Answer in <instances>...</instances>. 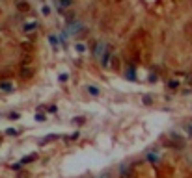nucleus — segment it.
Wrapping results in <instances>:
<instances>
[{"instance_id": "1", "label": "nucleus", "mask_w": 192, "mask_h": 178, "mask_svg": "<svg viewBox=\"0 0 192 178\" xmlns=\"http://www.w3.org/2000/svg\"><path fill=\"white\" fill-rule=\"evenodd\" d=\"M104 50H107V45H104V43H97L95 48H93V56L97 59H101V56L104 54Z\"/></svg>"}, {"instance_id": "2", "label": "nucleus", "mask_w": 192, "mask_h": 178, "mask_svg": "<svg viewBox=\"0 0 192 178\" xmlns=\"http://www.w3.org/2000/svg\"><path fill=\"white\" fill-rule=\"evenodd\" d=\"M80 30H82V24H80V22H77V21H71V24L67 26V34H69V35L78 34Z\"/></svg>"}, {"instance_id": "3", "label": "nucleus", "mask_w": 192, "mask_h": 178, "mask_svg": "<svg viewBox=\"0 0 192 178\" xmlns=\"http://www.w3.org/2000/svg\"><path fill=\"white\" fill-rule=\"evenodd\" d=\"M0 89H2L4 93H9V91H13V84L7 82V80H4V82H0Z\"/></svg>"}, {"instance_id": "4", "label": "nucleus", "mask_w": 192, "mask_h": 178, "mask_svg": "<svg viewBox=\"0 0 192 178\" xmlns=\"http://www.w3.org/2000/svg\"><path fill=\"white\" fill-rule=\"evenodd\" d=\"M73 4V0H56V7L58 9H65Z\"/></svg>"}, {"instance_id": "5", "label": "nucleus", "mask_w": 192, "mask_h": 178, "mask_svg": "<svg viewBox=\"0 0 192 178\" xmlns=\"http://www.w3.org/2000/svg\"><path fill=\"white\" fill-rule=\"evenodd\" d=\"M86 91H88L92 97H99V87H95V85H86Z\"/></svg>"}, {"instance_id": "6", "label": "nucleus", "mask_w": 192, "mask_h": 178, "mask_svg": "<svg viewBox=\"0 0 192 178\" xmlns=\"http://www.w3.org/2000/svg\"><path fill=\"white\" fill-rule=\"evenodd\" d=\"M101 63H103L104 67H108V65H110V52H108V50L103 54V56H101Z\"/></svg>"}, {"instance_id": "7", "label": "nucleus", "mask_w": 192, "mask_h": 178, "mask_svg": "<svg viewBox=\"0 0 192 178\" xmlns=\"http://www.w3.org/2000/svg\"><path fill=\"white\" fill-rule=\"evenodd\" d=\"M37 28V22L36 21H30V22H26L24 24V32H34Z\"/></svg>"}, {"instance_id": "8", "label": "nucleus", "mask_w": 192, "mask_h": 178, "mask_svg": "<svg viewBox=\"0 0 192 178\" xmlns=\"http://www.w3.org/2000/svg\"><path fill=\"white\" fill-rule=\"evenodd\" d=\"M127 78H131V80H136V76H134V69H127Z\"/></svg>"}, {"instance_id": "9", "label": "nucleus", "mask_w": 192, "mask_h": 178, "mask_svg": "<svg viewBox=\"0 0 192 178\" xmlns=\"http://www.w3.org/2000/svg\"><path fill=\"white\" fill-rule=\"evenodd\" d=\"M49 41H50V45H52V46L58 45V37H56V35H49Z\"/></svg>"}, {"instance_id": "10", "label": "nucleus", "mask_w": 192, "mask_h": 178, "mask_svg": "<svg viewBox=\"0 0 192 178\" xmlns=\"http://www.w3.org/2000/svg\"><path fill=\"white\" fill-rule=\"evenodd\" d=\"M6 134H7V136H17V130H15V128H7Z\"/></svg>"}, {"instance_id": "11", "label": "nucleus", "mask_w": 192, "mask_h": 178, "mask_svg": "<svg viewBox=\"0 0 192 178\" xmlns=\"http://www.w3.org/2000/svg\"><path fill=\"white\" fill-rule=\"evenodd\" d=\"M77 50H78V52H86V45L78 43V45H77Z\"/></svg>"}, {"instance_id": "12", "label": "nucleus", "mask_w": 192, "mask_h": 178, "mask_svg": "<svg viewBox=\"0 0 192 178\" xmlns=\"http://www.w3.org/2000/svg\"><path fill=\"white\" fill-rule=\"evenodd\" d=\"M36 121H39V122H43V121H45V115H39V113H37V115H36Z\"/></svg>"}, {"instance_id": "13", "label": "nucleus", "mask_w": 192, "mask_h": 178, "mask_svg": "<svg viewBox=\"0 0 192 178\" xmlns=\"http://www.w3.org/2000/svg\"><path fill=\"white\" fill-rule=\"evenodd\" d=\"M101 178H107V175H103V176H101Z\"/></svg>"}]
</instances>
